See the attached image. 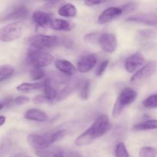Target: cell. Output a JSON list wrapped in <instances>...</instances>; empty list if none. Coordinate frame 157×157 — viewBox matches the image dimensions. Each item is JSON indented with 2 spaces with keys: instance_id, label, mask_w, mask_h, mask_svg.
I'll list each match as a JSON object with an SVG mask.
<instances>
[{
  "instance_id": "26",
  "label": "cell",
  "mask_w": 157,
  "mask_h": 157,
  "mask_svg": "<svg viewBox=\"0 0 157 157\" xmlns=\"http://www.w3.org/2000/svg\"><path fill=\"white\" fill-rule=\"evenodd\" d=\"M115 157H130L127 149L124 143H119L115 148Z\"/></svg>"
},
{
  "instance_id": "33",
  "label": "cell",
  "mask_w": 157,
  "mask_h": 157,
  "mask_svg": "<svg viewBox=\"0 0 157 157\" xmlns=\"http://www.w3.org/2000/svg\"><path fill=\"white\" fill-rule=\"evenodd\" d=\"M28 102H29V98L25 96H18L15 98V100H14V103L15 104H18V105L27 104Z\"/></svg>"
},
{
  "instance_id": "37",
  "label": "cell",
  "mask_w": 157,
  "mask_h": 157,
  "mask_svg": "<svg viewBox=\"0 0 157 157\" xmlns=\"http://www.w3.org/2000/svg\"><path fill=\"white\" fill-rule=\"evenodd\" d=\"M106 2V1H100V0H87L84 2V4L87 5V6H95L98 5L103 4Z\"/></svg>"
},
{
  "instance_id": "9",
  "label": "cell",
  "mask_w": 157,
  "mask_h": 157,
  "mask_svg": "<svg viewBox=\"0 0 157 157\" xmlns=\"http://www.w3.org/2000/svg\"><path fill=\"white\" fill-rule=\"evenodd\" d=\"M97 62L98 59L94 54H87L80 58L77 67L81 73H87L96 66Z\"/></svg>"
},
{
  "instance_id": "20",
  "label": "cell",
  "mask_w": 157,
  "mask_h": 157,
  "mask_svg": "<svg viewBox=\"0 0 157 157\" xmlns=\"http://www.w3.org/2000/svg\"><path fill=\"white\" fill-rule=\"evenodd\" d=\"M24 117L26 120L36 122H45L48 120L47 114L38 109H29L25 113Z\"/></svg>"
},
{
  "instance_id": "2",
  "label": "cell",
  "mask_w": 157,
  "mask_h": 157,
  "mask_svg": "<svg viewBox=\"0 0 157 157\" xmlns=\"http://www.w3.org/2000/svg\"><path fill=\"white\" fill-rule=\"evenodd\" d=\"M66 133L67 132L65 130H57L52 133H43V134L32 133L28 136L27 142L31 147L36 149V150H42L49 147L54 143L62 139Z\"/></svg>"
},
{
  "instance_id": "17",
  "label": "cell",
  "mask_w": 157,
  "mask_h": 157,
  "mask_svg": "<svg viewBox=\"0 0 157 157\" xmlns=\"http://www.w3.org/2000/svg\"><path fill=\"white\" fill-rule=\"evenodd\" d=\"M65 150L58 147H49L42 150H36L38 157H64Z\"/></svg>"
},
{
  "instance_id": "18",
  "label": "cell",
  "mask_w": 157,
  "mask_h": 157,
  "mask_svg": "<svg viewBox=\"0 0 157 157\" xmlns=\"http://www.w3.org/2000/svg\"><path fill=\"white\" fill-rule=\"evenodd\" d=\"M55 65L60 72L67 76H71L76 73V68L69 61L64 59H58L55 61Z\"/></svg>"
},
{
  "instance_id": "32",
  "label": "cell",
  "mask_w": 157,
  "mask_h": 157,
  "mask_svg": "<svg viewBox=\"0 0 157 157\" xmlns=\"http://www.w3.org/2000/svg\"><path fill=\"white\" fill-rule=\"evenodd\" d=\"M108 60H105V61H102V62L99 64L96 71L97 76H101V75H103V74L104 73V71H105L106 69H107V66H108Z\"/></svg>"
},
{
  "instance_id": "31",
  "label": "cell",
  "mask_w": 157,
  "mask_h": 157,
  "mask_svg": "<svg viewBox=\"0 0 157 157\" xmlns=\"http://www.w3.org/2000/svg\"><path fill=\"white\" fill-rule=\"evenodd\" d=\"M64 4V2L61 1H49L47 2L43 6V9H55V8L58 7L59 6H62Z\"/></svg>"
},
{
  "instance_id": "7",
  "label": "cell",
  "mask_w": 157,
  "mask_h": 157,
  "mask_svg": "<svg viewBox=\"0 0 157 157\" xmlns=\"http://www.w3.org/2000/svg\"><path fill=\"white\" fill-rule=\"evenodd\" d=\"M157 71V61H153L147 63L142 68L138 70L130 79L131 84H138L154 75Z\"/></svg>"
},
{
  "instance_id": "34",
  "label": "cell",
  "mask_w": 157,
  "mask_h": 157,
  "mask_svg": "<svg viewBox=\"0 0 157 157\" xmlns=\"http://www.w3.org/2000/svg\"><path fill=\"white\" fill-rule=\"evenodd\" d=\"M100 33H90L88 34V35H86L84 37V40L87 42H94L95 40H98V38H99Z\"/></svg>"
},
{
  "instance_id": "15",
  "label": "cell",
  "mask_w": 157,
  "mask_h": 157,
  "mask_svg": "<svg viewBox=\"0 0 157 157\" xmlns=\"http://www.w3.org/2000/svg\"><path fill=\"white\" fill-rule=\"evenodd\" d=\"M32 20L37 25L41 28L50 27L52 21L53 20L52 15L42 11H35L32 15Z\"/></svg>"
},
{
  "instance_id": "24",
  "label": "cell",
  "mask_w": 157,
  "mask_h": 157,
  "mask_svg": "<svg viewBox=\"0 0 157 157\" xmlns=\"http://www.w3.org/2000/svg\"><path fill=\"white\" fill-rule=\"evenodd\" d=\"M15 73V69L10 65H0V81L10 78Z\"/></svg>"
},
{
  "instance_id": "19",
  "label": "cell",
  "mask_w": 157,
  "mask_h": 157,
  "mask_svg": "<svg viewBox=\"0 0 157 157\" xmlns=\"http://www.w3.org/2000/svg\"><path fill=\"white\" fill-rule=\"evenodd\" d=\"M74 27H75V24L71 21L64 19H60V18H53L49 28L56 31L69 32V31L72 30Z\"/></svg>"
},
{
  "instance_id": "10",
  "label": "cell",
  "mask_w": 157,
  "mask_h": 157,
  "mask_svg": "<svg viewBox=\"0 0 157 157\" xmlns=\"http://www.w3.org/2000/svg\"><path fill=\"white\" fill-rule=\"evenodd\" d=\"M145 63V58L140 52H136L130 55L125 61V69L129 73H133L139 67L143 66Z\"/></svg>"
},
{
  "instance_id": "14",
  "label": "cell",
  "mask_w": 157,
  "mask_h": 157,
  "mask_svg": "<svg viewBox=\"0 0 157 157\" xmlns=\"http://www.w3.org/2000/svg\"><path fill=\"white\" fill-rule=\"evenodd\" d=\"M123 14L121 7H109L106 9L98 18V22L101 25L106 24L115 19Z\"/></svg>"
},
{
  "instance_id": "11",
  "label": "cell",
  "mask_w": 157,
  "mask_h": 157,
  "mask_svg": "<svg viewBox=\"0 0 157 157\" xmlns=\"http://www.w3.org/2000/svg\"><path fill=\"white\" fill-rule=\"evenodd\" d=\"M127 22H134L145 24L147 25L157 27V15L153 14H137L128 17L126 19Z\"/></svg>"
},
{
  "instance_id": "22",
  "label": "cell",
  "mask_w": 157,
  "mask_h": 157,
  "mask_svg": "<svg viewBox=\"0 0 157 157\" xmlns=\"http://www.w3.org/2000/svg\"><path fill=\"white\" fill-rule=\"evenodd\" d=\"M43 87H44V82L23 83V84H19L16 89L18 91L28 93V92L33 91L35 90H39V89L43 88Z\"/></svg>"
},
{
  "instance_id": "35",
  "label": "cell",
  "mask_w": 157,
  "mask_h": 157,
  "mask_svg": "<svg viewBox=\"0 0 157 157\" xmlns=\"http://www.w3.org/2000/svg\"><path fill=\"white\" fill-rule=\"evenodd\" d=\"M33 102L35 104H43V103H47L48 101H47V99L45 98V97L44 95H37L35 96V98H33Z\"/></svg>"
},
{
  "instance_id": "36",
  "label": "cell",
  "mask_w": 157,
  "mask_h": 157,
  "mask_svg": "<svg viewBox=\"0 0 157 157\" xmlns=\"http://www.w3.org/2000/svg\"><path fill=\"white\" fill-rule=\"evenodd\" d=\"M64 157H82L79 153L76 151H72V150H66L64 152Z\"/></svg>"
},
{
  "instance_id": "29",
  "label": "cell",
  "mask_w": 157,
  "mask_h": 157,
  "mask_svg": "<svg viewBox=\"0 0 157 157\" xmlns=\"http://www.w3.org/2000/svg\"><path fill=\"white\" fill-rule=\"evenodd\" d=\"M90 82L89 80H86L84 83L83 84L82 87H81V97L82 100H87L90 95Z\"/></svg>"
},
{
  "instance_id": "6",
  "label": "cell",
  "mask_w": 157,
  "mask_h": 157,
  "mask_svg": "<svg viewBox=\"0 0 157 157\" xmlns=\"http://www.w3.org/2000/svg\"><path fill=\"white\" fill-rule=\"evenodd\" d=\"M58 39L57 36H54V35H37L29 38L31 47L41 49V50H45V49L54 47L58 43Z\"/></svg>"
},
{
  "instance_id": "38",
  "label": "cell",
  "mask_w": 157,
  "mask_h": 157,
  "mask_svg": "<svg viewBox=\"0 0 157 157\" xmlns=\"http://www.w3.org/2000/svg\"><path fill=\"white\" fill-rule=\"evenodd\" d=\"M12 157H32L29 155L25 154V153H17V154L14 155Z\"/></svg>"
},
{
  "instance_id": "39",
  "label": "cell",
  "mask_w": 157,
  "mask_h": 157,
  "mask_svg": "<svg viewBox=\"0 0 157 157\" xmlns=\"http://www.w3.org/2000/svg\"><path fill=\"white\" fill-rule=\"evenodd\" d=\"M6 117L0 116V127L2 125H4L5 123H6Z\"/></svg>"
},
{
  "instance_id": "28",
  "label": "cell",
  "mask_w": 157,
  "mask_h": 157,
  "mask_svg": "<svg viewBox=\"0 0 157 157\" xmlns=\"http://www.w3.org/2000/svg\"><path fill=\"white\" fill-rule=\"evenodd\" d=\"M31 78L34 81L37 80H41L45 76V72L42 68H37V67H33L30 72Z\"/></svg>"
},
{
  "instance_id": "25",
  "label": "cell",
  "mask_w": 157,
  "mask_h": 157,
  "mask_svg": "<svg viewBox=\"0 0 157 157\" xmlns=\"http://www.w3.org/2000/svg\"><path fill=\"white\" fill-rule=\"evenodd\" d=\"M139 157H157V150L151 147H144L141 148Z\"/></svg>"
},
{
  "instance_id": "3",
  "label": "cell",
  "mask_w": 157,
  "mask_h": 157,
  "mask_svg": "<svg viewBox=\"0 0 157 157\" xmlns=\"http://www.w3.org/2000/svg\"><path fill=\"white\" fill-rule=\"evenodd\" d=\"M27 59L31 66L37 68H42L50 65L54 61L53 56L49 52L33 47H30L29 48Z\"/></svg>"
},
{
  "instance_id": "8",
  "label": "cell",
  "mask_w": 157,
  "mask_h": 157,
  "mask_svg": "<svg viewBox=\"0 0 157 157\" xmlns=\"http://www.w3.org/2000/svg\"><path fill=\"white\" fill-rule=\"evenodd\" d=\"M98 41L101 49L107 53L114 52L117 46V40L116 36L111 33L101 34Z\"/></svg>"
},
{
  "instance_id": "40",
  "label": "cell",
  "mask_w": 157,
  "mask_h": 157,
  "mask_svg": "<svg viewBox=\"0 0 157 157\" xmlns=\"http://www.w3.org/2000/svg\"><path fill=\"white\" fill-rule=\"evenodd\" d=\"M3 107H4V105H3L2 104H0V110H2Z\"/></svg>"
},
{
  "instance_id": "23",
  "label": "cell",
  "mask_w": 157,
  "mask_h": 157,
  "mask_svg": "<svg viewBox=\"0 0 157 157\" xmlns=\"http://www.w3.org/2000/svg\"><path fill=\"white\" fill-rule=\"evenodd\" d=\"M133 130L136 131H144V130H150L157 129V120H149L144 122L136 124L133 127Z\"/></svg>"
},
{
  "instance_id": "4",
  "label": "cell",
  "mask_w": 157,
  "mask_h": 157,
  "mask_svg": "<svg viewBox=\"0 0 157 157\" xmlns=\"http://www.w3.org/2000/svg\"><path fill=\"white\" fill-rule=\"evenodd\" d=\"M136 98H137V92L136 90L131 87L124 88L117 97V101H115L112 110V116L113 117H119L126 107L136 101Z\"/></svg>"
},
{
  "instance_id": "5",
  "label": "cell",
  "mask_w": 157,
  "mask_h": 157,
  "mask_svg": "<svg viewBox=\"0 0 157 157\" xmlns=\"http://www.w3.org/2000/svg\"><path fill=\"white\" fill-rule=\"evenodd\" d=\"M24 25L21 21H15L0 29V41L10 42L18 39L23 32Z\"/></svg>"
},
{
  "instance_id": "27",
  "label": "cell",
  "mask_w": 157,
  "mask_h": 157,
  "mask_svg": "<svg viewBox=\"0 0 157 157\" xmlns=\"http://www.w3.org/2000/svg\"><path fill=\"white\" fill-rule=\"evenodd\" d=\"M143 105L148 109L157 108V94L146 98L143 102Z\"/></svg>"
},
{
  "instance_id": "12",
  "label": "cell",
  "mask_w": 157,
  "mask_h": 157,
  "mask_svg": "<svg viewBox=\"0 0 157 157\" xmlns=\"http://www.w3.org/2000/svg\"><path fill=\"white\" fill-rule=\"evenodd\" d=\"M43 88L44 90V96L48 102H52L58 98V82L55 79L51 78L46 79L44 81Z\"/></svg>"
},
{
  "instance_id": "16",
  "label": "cell",
  "mask_w": 157,
  "mask_h": 157,
  "mask_svg": "<svg viewBox=\"0 0 157 157\" xmlns=\"http://www.w3.org/2000/svg\"><path fill=\"white\" fill-rule=\"evenodd\" d=\"M28 9L24 6H18L15 8L11 12L8 13L3 18V21H16L18 20L26 19L28 17Z\"/></svg>"
},
{
  "instance_id": "30",
  "label": "cell",
  "mask_w": 157,
  "mask_h": 157,
  "mask_svg": "<svg viewBox=\"0 0 157 157\" xmlns=\"http://www.w3.org/2000/svg\"><path fill=\"white\" fill-rule=\"evenodd\" d=\"M138 8V4L134 2H128L127 4L124 5L121 7V9H122L123 14L124 13H129V12H134L135 10H136V9Z\"/></svg>"
},
{
  "instance_id": "21",
  "label": "cell",
  "mask_w": 157,
  "mask_h": 157,
  "mask_svg": "<svg viewBox=\"0 0 157 157\" xmlns=\"http://www.w3.org/2000/svg\"><path fill=\"white\" fill-rule=\"evenodd\" d=\"M58 14L65 18H73L77 15L76 7L71 3H64L58 9Z\"/></svg>"
},
{
  "instance_id": "13",
  "label": "cell",
  "mask_w": 157,
  "mask_h": 157,
  "mask_svg": "<svg viewBox=\"0 0 157 157\" xmlns=\"http://www.w3.org/2000/svg\"><path fill=\"white\" fill-rule=\"evenodd\" d=\"M60 84H62V88L60 90L58 94V100L64 99L71 93H73L75 90L78 87L80 84L79 79L78 78H73V79H68V81H64V82H60Z\"/></svg>"
},
{
  "instance_id": "1",
  "label": "cell",
  "mask_w": 157,
  "mask_h": 157,
  "mask_svg": "<svg viewBox=\"0 0 157 157\" xmlns=\"http://www.w3.org/2000/svg\"><path fill=\"white\" fill-rule=\"evenodd\" d=\"M111 127V123L108 117L104 114L100 115L91 124V126L77 138L75 144L78 147L89 145L95 140L108 133Z\"/></svg>"
}]
</instances>
